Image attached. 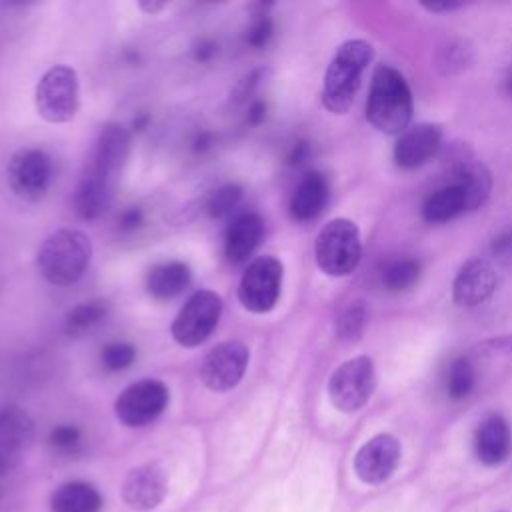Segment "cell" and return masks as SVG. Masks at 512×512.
<instances>
[{"label":"cell","instance_id":"cell-1","mask_svg":"<svg viewBox=\"0 0 512 512\" xmlns=\"http://www.w3.org/2000/svg\"><path fill=\"white\" fill-rule=\"evenodd\" d=\"M130 132L118 124L102 126L92 156L74 190V212L82 220H96L110 206L120 174L130 156Z\"/></svg>","mask_w":512,"mask_h":512},{"label":"cell","instance_id":"cell-2","mask_svg":"<svg viewBox=\"0 0 512 512\" xmlns=\"http://www.w3.org/2000/svg\"><path fill=\"white\" fill-rule=\"evenodd\" d=\"M412 118V92L392 66H376L366 100V120L384 134H402Z\"/></svg>","mask_w":512,"mask_h":512},{"label":"cell","instance_id":"cell-3","mask_svg":"<svg viewBox=\"0 0 512 512\" xmlns=\"http://www.w3.org/2000/svg\"><path fill=\"white\" fill-rule=\"evenodd\" d=\"M374 58L366 40H348L332 56L322 84V104L332 114H346L356 98L362 76Z\"/></svg>","mask_w":512,"mask_h":512},{"label":"cell","instance_id":"cell-4","mask_svg":"<svg viewBox=\"0 0 512 512\" xmlns=\"http://www.w3.org/2000/svg\"><path fill=\"white\" fill-rule=\"evenodd\" d=\"M92 258L90 238L74 228L52 232L38 250V270L54 286H70L88 270Z\"/></svg>","mask_w":512,"mask_h":512},{"label":"cell","instance_id":"cell-5","mask_svg":"<svg viewBox=\"0 0 512 512\" xmlns=\"http://www.w3.org/2000/svg\"><path fill=\"white\" fill-rule=\"evenodd\" d=\"M318 268L328 276L352 274L362 258V240L358 226L348 218H334L318 232L314 242Z\"/></svg>","mask_w":512,"mask_h":512},{"label":"cell","instance_id":"cell-6","mask_svg":"<svg viewBox=\"0 0 512 512\" xmlns=\"http://www.w3.org/2000/svg\"><path fill=\"white\" fill-rule=\"evenodd\" d=\"M36 110L50 124L70 122L80 106V86L74 68L58 64L44 72L36 84Z\"/></svg>","mask_w":512,"mask_h":512},{"label":"cell","instance_id":"cell-7","mask_svg":"<svg viewBox=\"0 0 512 512\" xmlns=\"http://www.w3.org/2000/svg\"><path fill=\"white\" fill-rule=\"evenodd\" d=\"M376 390V368L370 356L342 362L328 380V398L340 412L352 414L368 404Z\"/></svg>","mask_w":512,"mask_h":512},{"label":"cell","instance_id":"cell-8","mask_svg":"<svg viewBox=\"0 0 512 512\" xmlns=\"http://www.w3.org/2000/svg\"><path fill=\"white\" fill-rule=\"evenodd\" d=\"M222 316V298L212 290H196L176 314L170 332L184 346H200L218 326Z\"/></svg>","mask_w":512,"mask_h":512},{"label":"cell","instance_id":"cell-9","mask_svg":"<svg viewBox=\"0 0 512 512\" xmlns=\"http://www.w3.org/2000/svg\"><path fill=\"white\" fill-rule=\"evenodd\" d=\"M168 386L158 378H142L126 386L116 402V418L128 428H142L154 422L168 406Z\"/></svg>","mask_w":512,"mask_h":512},{"label":"cell","instance_id":"cell-10","mask_svg":"<svg viewBox=\"0 0 512 512\" xmlns=\"http://www.w3.org/2000/svg\"><path fill=\"white\" fill-rule=\"evenodd\" d=\"M282 272L284 268L278 258L274 256L254 258L246 266L238 284L240 304L254 314L270 312L280 298Z\"/></svg>","mask_w":512,"mask_h":512},{"label":"cell","instance_id":"cell-11","mask_svg":"<svg viewBox=\"0 0 512 512\" xmlns=\"http://www.w3.org/2000/svg\"><path fill=\"white\" fill-rule=\"evenodd\" d=\"M6 174L8 186L18 198L26 202H36L46 196L52 184V158L42 148H20L10 158Z\"/></svg>","mask_w":512,"mask_h":512},{"label":"cell","instance_id":"cell-12","mask_svg":"<svg viewBox=\"0 0 512 512\" xmlns=\"http://www.w3.org/2000/svg\"><path fill=\"white\" fill-rule=\"evenodd\" d=\"M250 360V350L240 340H226L206 352L200 364V380L208 390H232L244 376Z\"/></svg>","mask_w":512,"mask_h":512},{"label":"cell","instance_id":"cell-13","mask_svg":"<svg viewBox=\"0 0 512 512\" xmlns=\"http://www.w3.org/2000/svg\"><path fill=\"white\" fill-rule=\"evenodd\" d=\"M402 448L396 436L376 434L364 442L354 456V474L368 486H380L392 478L400 464Z\"/></svg>","mask_w":512,"mask_h":512},{"label":"cell","instance_id":"cell-14","mask_svg":"<svg viewBox=\"0 0 512 512\" xmlns=\"http://www.w3.org/2000/svg\"><path fill=\"white\" fill-rule=\"evenodd\" d=\"M168 494V480L166 472L156 464H140L132 468L120 488V496L126 506L132 510L148 512L158 508Z\"/></svg>","mask_w":512,"mask_h":512},{"label":"cell","instance_id":"cell-15","mask_svg":"<svg viewBox=\"0 0 512 512\" xmlns=\"http://www.w3.org/2000/svg\"><path fill=\"white\" fill-rule=\"evenodd\" d=\"M498 272L492 262L484 258L468 260L452 282V298L458 306H478L486 302L498 288Z\"/></svg>","mask_w":512,"mask_h":512},{"label":"cell","instance_id":"cell-16","mask_svg":"<svg viewBox=\"0 0 512 512\" xmlns=\"http://www.w3.org/2000/svg\"><path fill=\"white\" fill-rule=\"evenodd\" d=\"M32 440V420L18 406L0 408V476L12 472Z\"/></svg>","mask_w":512,"mask_h":512},{"label":"cell","instance_id":"cell-17","mask_svg":"<svg viewBox=\"0 0 512 512\" xmlns=\"http://www.w3.org/2000/svg\"><path fill=\"white\" fill-rule=\"evenodd\" d=\"M442 146V128L422 122L408 126L394 144V162L404 170H414L432 160Z\"/></svg>","mask_w":512,"mask_h":512},{"label":"cell","instance_id":"cell-18","mask_svg":"<svg viewBox=\"0 0 512 512\" xmlns=\"http://www.w3.org/2000/svg\"><path fill=\"white\" fill-rule=\"evenodd\" d=\"M474 454L484 466H502L512 454V428L500 414H488L474 432Z\"/></svg>","mask_w":512,"mask_h":512},{"label":"cell","instance_id":"cell-19","mask_svg":"<svg viewBox=\"0 0 512 512\" xmlns=\"http://www.w3.org/2000/svg\"><path fill=\"white\" fill-rule=\"evenodd\" d=\"M264 238V220L256 212L238 214L224 234V256L230 264H244Z\"/></svg>","mask_w":512,"mask_h":512},{"label":"cell","instance_id":"cell-20","mask_svg":"<svg viewBox=\"0 0 512 512\" xmlns=\"http://www.w3.org/2000/svg\"><path fill=\"white\" fill-rule=\"evenodd\" d=\"M330 198V186L324 174L312 170L302 176L290 198V216L296 222L316 220Z\"/></svg>","mask_w":512,"mask_h":512},{"label":"cell","instance_id":"cell-21","mask_svg":"<svg viewBox=\"0 0 512 512\" xmlns=\"http://www.w3.org/2000/svg\"><path fill=\"white\" fill-rule=\"evenodd\" d=\"M192 280L190 266L180 260L160 262L146 274V290L156 300H170L182 294Z\"/></svg>","mask_w":512,"mask_h":512},{"label":"cell","instance_id":"cell-22","mask_svg":"<svg viewBox=\"0 0 512 512\" xmlns=\"http://www.w3.org/2000/svg\"><path fill=\"white\" fill-rule=\"evenodd\" d=\"M468 196L464 188L452 180L450 184L434 190L422 204V218L428 224H444L468 212Z\"/></svg>","mask_w":512,"mask_h":512},{"label":"cell","instance_id":"cell-23","mask_svg":"<svg viewBox=\"0 0 512 512\" xmlns=\"http://www.w3.org/2000/svg\"><path fill=\"white\" fill-rule=\"evenodd\" d=\"M100 508L98 488L84 480L64 482L50 496V512H100Z\"/></svg>","mask_w":512,"mask_h":512},{"label":"cell","instance_id":"cell-24","mask_svg":"<svg viewBox=\"0 0 512 512\" xmlns=\"http://www.w3.org/2000/svg\"><path fill=\"white\" fill-rule=\"evenodd\" d=\"M466 192L468 196V208L476 210L480 208L492 190V174L490 170L480 164V162H466V164H458V168L454 170V178Z\"/></svg>","mask_w":512,"mask_h":512},{"label":"cell","instance_id":"cell-25","mask_svg":"<svg viewBox=\"0 0 512 512\" xmlns=\"http://www.w3.org/2000/svg\"><path fill=\"white\" fill-rule=\"evenodd\" d=\"M476 366L472 362L470 356H460L454 358L450 368H448V376H446V392L452 400H462L466 398L474 386H476Z\"/></svg>","mask_w":512,"mask_h":512},{"label":"cell","instance_id":"cell-26","mask_svg":"<svg viewBox=\"0 0 512 512\" xmlns=\"http://www.w3.org/2000/svg\"><path fill=\"white\" fill-rule=\"evenodd\" d=\"M418 276H420V264L414 258H396L382 268L380 280L386 290L402 292L414 286Z\"/></svg>","mask_w":512,"mask_h":512},{"label":"cell","instance_id":"cell-27","mask_svg":"<svg viewBox=\"0 0 512 512\" xmlns=\"http://www.w3.org/2000/svg\"><path fill=\"white\" fill-rule=\"evenodd\" d=\"M108 312V304L104 300H90V302H82L78 306H74L68 314H66V322L64 328L70 336H78L84 334L86 330L94 328L96 324H100L106 318Z\"/></svg>","mask_w":512,"mask_h":512},{"label":"cell","instance_id":"cell-28","mask_svg":"<svg viewBox=\"0 0 512 512\" xmlns=\"http://www.w3.org/2000/svg\"><path fill=\"white\" fill-rule=\"evenodd\" d=\"M368 324V308L364 300L350 302L336 318V334L344 342L360 340L364 328Z\"/></svg>","mask_w":512,"mask_h":512},{"label":"cell","instance_id":"cell-29","mask_svg":"<svg viewBox=\"0 0 512 512\" xmlns=\"http://www.w3.org/2000/svg\"><path fill=\"white\" fill-rule=\"evenodd\" d=\"M240 200H242V188L238 184H224L208 194L204 210L212 220H222L236 210Z\"/></svg>","mask_w":512,"mask_h":512},{"label":"cell","instance_id":"cell-30","mask_svg":"<svg viewBox=\"0 0 512 512\" xmlns=\"http://www.w3.org/2000/svg\"><path fill=\"white\" fill-rule=\"evenodd\" d=\"M134 358H136V348L130 342H110L102 348V354H100L102 366L110 372L126 370L128 366H132Z\"/></svg>","mask_w":512,"mask_h":512},{"label":"cell","instance_id":"cell-31","mask_svg":"<svg viewBox=\"0 0 512 512\" xmlns=\"http://www.w3.org/2000/svg\"><path fill=\"white\" fill-rule=\"evenodd\" d=\"M472 60V50L464 42H450L446 48L440 50L438 66L444 74L460 72Z\"/></svg>","mask_w":512,"mask_h":512},{"label":"cell","instance_id":"cell-32","mask_svg":"<svg viewBox=\"0 0 512 512\" xmlns=\"http://www.w3.org/2000/svg\"><path fill=\"white\" fill-rule=\"evenodd\" d=\"M272 36H274V22H272V18L266 12L256 14V18L252 20V24L246 30V42L252 48H264L272 40Z\"/></svg>","mask_w":512,"mask_h":512},{"label":"cell","instance_id":"cell-33","mask_svg":"<svg viewBox=\"0 0 512 512\" xmlns=\"http://www.w3.org/2000/svg\"><path fill=\"white\" fill-rule=\"evenodd\" d=\"M78 442H80V430L70 424L56 426L50 434V444L56 450H72L78 446Z\"/></svg>","mask_w":512,"mask_h":512},{"label":"cell","instance_id":"cell-34","mask_svg":"<svg viewBox=\"0 0 512 512\" xmlns=\"http://www.w3.org/2000/svg\"><path fill=\"white\" fill-rule=\"evenodd\" d=\"M492 254L498 262L510 264L512 262V230L500 234L492 244Z\"/></svg>","mask_w":512,"mask_h":512},{"label":"cell","instance_id":"cell-35","mask_svg":"<svg viewBox=\"0 0 512 512\" xmlns=\"http://www.w3.org/2000/svg\"><path fill=\"white\" fill-rule=\"evenodd\" d=\"M140 224H142V212H140V208L132 206V208H128V210L122 212V216H120V228H122V230L130 232V230H136Z\"/></svg>","mask_w":512,"mask_h":512},{"label":"cell","instance_id":"cell-36","mask_svg":"<svg viewBox=\"0 0 512 512\" xmlns=\"http://www.w3.org/2000/svg\"><path fill=\"white\" fill-rule=\"evenodd\" d=\"M264 116H266V104H264L262 100H254V102L250 104V108H248L246 120L256 126V124H260V122L264 120Z\"/></svg>","mask_w":512,"mask_h":512},{"label":"cell","instance_id":"cell-37","mask_svg":"<svg viewBox=\"0 0 512 512\" xmlns=\"http://www.w3.org/2000/svg\"><path fill=\"white\" fill-rule=\"evenodd\" d=\"M422 6H424L428 12H452V10L462 8L464 4H462V2L444 0V2H422Z\"/></svg>","mask_w":512,"mask_h":512},{"label":"cell","instance_id":"cell-38","mask_svg":"<svg viewBox=\"0 0 512 512\" xmlns=\"http://www.w3.org/2000/svg\"><path fill=\"white\" fill-rule=\"evenodd\" d=\"M214 44H210V42H202L198 48H196V52H194V58L196 60H200V62H206V60H210L212 56H214Z\"/></svg>","mask_w":512,"mask_h":512},{"label":"cell","instance_id":"cell-39","mask_svg":"<svg viewBox=\"0 0 512 512\" xmlns=\"http://www.w3.org/2000/svg\"><path fill=\"white\" fill-rule=\"evenodd\" d=\"M306 156H308V144H306V142H298V144H296V148L292 150L290 162H292V164H300Z\"/></svg>","mask_w":512,"mask_h":512},{"label":"cell","instance_id":"cell-40","mask_svg":"<svg viewBox=\"0 0 512 512\" xmlns=\"http://www.w3.org/2000/svg\"><path fill=\"white\" fill-rule=\"evenodd\" d=\"M164 6H166V2H140V8H142L146 14H156V12H160Z\"/></svg>","mask_w":512,"mask_h":512},{"label":"cell","instance_id":"cell-41","mask_svg":"<svg viewBox=\"0 0 512 512\" xmlns=\"http://www.w3.org/2000/svg\"><path fill=\"white\" fill-rule=\"evenodd\" d=\"M506 90H508V94L512 96V70H510L508 76H506Z\"/></svg>","mask_w":512,"mask_h":512}]
</instances>
